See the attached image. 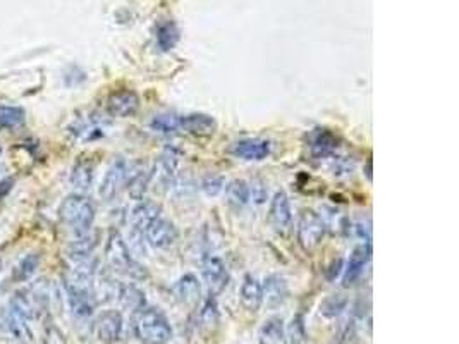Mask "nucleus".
Listing matches in <instances>:
<instances>
[{
  "instance_id": "obj_1",
  "label": "nucleus",
  "mask_w": 459,
  "mask_h": 344,
  "mask_svg": "<svg viewBox=\"0 0 459 344\" xmlns=\"http://www.w3.org/2000/svg\"><path fill=\"white\" fill-rule=\"evenodd\" d=\"M132 332L143 344H167L172 339V327L159 308L145 307L132 318Z\"/></svg>"
},
{
  "instance_id": "obj_2",
  "label": "nucleus",
  "mask_w": 459,
  "mask_h": 344,
  "mask_svg": "<svg viewBox=\"0 0 459 344\" xmlns=\"http://www.w3.org/2000/svg\"><path fill=\"white\" fill-rule=\"evenodd\" d=\"M95 214V205L92 203V200L86 198L83 193L67 195L59 205V218L64 225L73 229L76 234L92 229Z\"/></svg>"
},
{
  "instance_id": "obj_3",
  "label": "nucleus",
  "mask_w": 459,
  "mask_h": 344,
  "mask_svg": "<svg viewBox=\"0 0 459 344\" xmlns=\"http://www.w3.org/2000/svg\"><path fill=\"white\" fill-rule=\"evenodd\" d=\"M105 257L110 268L116 270L117 274L125 275V277L129 279H138V281L146 277L145 267H141V265L131 257L128 243L124 241V238L121 236L119 231H110L105 245Z\"/></svg>"
},
{
  "instance_id": "obj_4",
  "label": "nucleus",
  "mask_w": 459,
  "mask_h": 344,
  "mask_svg": "<svg viewBox=\"0 0 459 344\" xmlns=\"http://www.w3.org/2000/svg\"><path fill=\"white\" fill-rule=\"evenodd\" d=\"M297 243L304 252H311L322 243L325 234V222L313 210H303L297 221Z\"/></svg>"
},
{
  "instance_id": "obj_5",
  "label": "nucleus",
  "mask_w": 459,
  "mask_h": 344,
  "mask_svg": "<svg viewBox=\"0 0 459 344\" xmlns=\"http://www.w3.org/2000/svg\"><path fill=\"white\" fill-rule=\"evenodd\" d=\"M128 174H129V166L124 159H116L110 167L107 169L105 175H103L102 182H100L98 188V195L100 198L105 200V202H110V200L116 198L119 195L121 189L125 186V181H128Z\"/></svg>"
},
{
  "instance_id": "obj_6",
  "label": "nucleus",
  "mask_w": 459,
  "mask_h": 344,
  "mask_svg": "<svg viewBox=\"0 0 459 344\" xmlns=\"http://www.w3.org/2000/svg\"><path fill=\"white\" fill-rule=\"evenodd\" d=\"M202 274L203 281H205L207 288H209L210 296H218L229 284V272L225 268L224 261L218 257L209 255L203 258L202 264Z\"/></svg>"
},
{
  "instance_id": "obj_7",
  "label": "nucleus",
  "mask_w": 459,
  "mask_h": 344,
  "mask_svg": "<svg viewBox=\"0 0 459 344\" xmlns=\"http://www.w3.org/2000/svg\"><path fill=\"white\" fill-rule=\"evenodd\" d=\"M268 221L277 234L289 236L293 229V214L289 198L284 191H277L270 202V212H268Z\"/></svg>"
},
{
  "instance_id": "obj_8",
  "label": "nucleus",
  "mask_w": 459,
  "mask_h": 344,
  "mask_svg": "<svg viewBox=\"0 0 459 344\" xmlns=\"http://www.w3.org/2000/svg\"><path fill=\"white\" fill-rule=\"evenodd\" d=\"M145 238L153 248L166 250L177 241V229L171 221L159 217L146 227Z\"/></svg>"
},
{
  "instance_id": "obj_9",
  "label": "nucleus",
  "mask_w": 459,
  "mask_h": 344,
  "mask_svg": "<svg viewBox=\"0 0 459 344\" xmlns=\"http://www.w3.org/2000/svg\"><path fill=\"white\" fill-rule=\"evenodd\" d=\"M372 258V243L365 241L363 245L356 246L353 250V253L349 255L346 267H344V275H343V286L344 288H349L353 286L358 279L363 274L365 267L368 265Z\"/></svg>"
},
{
  "instance_id": "obj_10",
  "label": "nucleus",
  "mask_w": 459,
  "mask_h": 344,
  "mask_svg": "<svg viewBox=\"0 0 459 344\" xmlns=\"http://www.w3.org/2000/svg\"><path fill=\"white\" fill-rule=\"evenodd\" d=\"M123 315L116 310H105L96 318V336L102 343L114 344L123 334Z\"/></svg>"
},
{
  "instance_id": "obj_11",
  "label": "nucleus",
  "mask_w": 459,
  "mask_h": 344,
  "mask_svg": "<svg viewBox=\"0 0 459 344\" xmlns=\"http://www.w3.org/2000/svg\"><path fill=\"white\" fill-rule=\"evenodd\" d=\"M107 109L114 117H131L139 109V96L132 89H119L114 92L107 100Z\"/></svg>"
},
{
  "instance_id": "obj_12",
  "label": "nucleus",
  "mask_w": 459,
  "mask_h": 344,
  "mask_svg": "<svg viewBox=\"0 0 459 344\" xmlns=\"http://www.w3.org/2000/svg\"><path fill=\"white\" fill-rule=\"evenodd\" d=\"M229 152L234 157H238V159L258 162V160H263L270 155V141L260 138H246L241 139V141L232 143Z\"/></svg>"
},
{
  "instance_id": "obj_13",
  "label": "nucleus",
  "mask_w": 459,
  "mask_h": 344,
  "mask_svg": "<svg viewBox=\"0 0 459 344\" xmlns=\"http://www.w3.org/2000/svg\"><path fill=\"white\" fill-rule=\"evenodd\" d=\"M261 293H263V301L268 308L275 310L281 304H284L288 298V282L282 275L270 274L265 277L263 284H261Z\"/></svg>"
},
{
  "instance_id": "obj_14",
  "label": "nucleus",
  "mask_w": 459,
  "mask_h": 344,
  "mask_svg": "<svg viewBox=\"0 0 459 344\" xmlns=\"http://www.w3.org/2000/svg\"><path fill=\"white\" fill-rule=\"evenodd\" d=\"M159 217H160V205H157L155 202H150V200H141V202L136 203L135 209L131 210L132 232L145 234L146 227Z\"/></svg>"
},
{
  "instance_id": "obj_15",
  "label": "nucleus",
  "mask_w": 459,
  "mask_h": 344,
  "mask_svg": "<svg viewBox=\"0 0 459 344\" xmlns=\"http://www.w3.org/2000/svg\"><path fill=\"white\" fill-rule=\"evenodd\" d=\"M308 146L311 155L317 159H327L337 150V138L327 129H313L308 136Z\"/></svg>"
},
{
  "instance_id": "obj_16",
  "label": "nucleus",
  "mask_w": 459,
  "mask_h": 344,
  "mask_svg": "<svg viewBox=\"0 0 459 344\" xmlns=\"http://www.w3.org/2000/svg\"><path fill=\"white\" fill-rule=\"evenodd\" d=\"M181 129L198 138H209L217 131V123L209 114H189L181 117Z\"/></svg>"
},
{
  "instance_id": "obj_17",
  "label": "nucleus",
  "mask_w": 459,
  "mask_h": 344,
  "mask_svg": "<svg viewBox=\"0 0 459 344\" xmlns=\"http://www.w3.org/2000/svg\"><path fill=\"white\" fill-rule=\"evenodd\" d=\"M152 182V171L146 169L145 166H138L135 169L129 167L128 181H125V188H128L129 196L136 202H141L145 200L146 191H148V186Z\"/></svg>"
},
{
  "instance_id": "obj_18",
  "label": "nucleus",
  "mask_w": 459,
  "mask_h": 344,
  "mask_svg": "<svg viewBox=\"0 0 459 344\" xmlns=\"http://www.w3.org/2000/svg\"><path fill=\"white\" fill-rule=\"evenodd\" d=\"M241 304L248 311H258V308L263 303V293H261V282L254 275H245L239 291Z\"/></svg>"
},
{
  "instance_id": "obj_19",
  "label": "nucleus",
  "mask_w": 459,
  "mask_h": 344,
  "mask_svg": "<svg viewBox=\"0 0 459 344\" xmlns=\"http://www.w3.org/2000/svg\"><path fill=\"white\" fill-rule=\"evenodd\" d=\"M175 298L184 304H195L202 295V286L195 274H184L172 288Z\"/></svg>"
},
{
  "instance_id": "obj_20",
  "label": "nucleus",
  "mask_w": 459,
  "mask_h": 344,
  "mask_svg": "<svg viewBox=\"0 0 459 344\" xmlns=\"http://www.w3.org/2000/svg\"><path fill=\"white\" fill-rule=\"evenodd\" d=\"M286 341H288V334H286L284 322L281 317L267 318L258 331L260 344H286Z\"/></svg>"
},
{
  "instance_id": "obj_21",
  "label": "nucleus",
  "mask_w": 459,
  "mask_h": 344,
  "mask_svg": "<svg viewBox=\"0 0 459 344\" xmlns=\"http://www.w3.org/2000/svg\"><path fill=\"white\" fill-rule=\"evenodd\" d=\"M95 246H96V236L92 234L89 231L81 232V234H78V238L74 239V241H71L69 246H67V257H69L73 261L89 258L92 257L93 250H95Z\"/></svg>"
},
{
  "instance_id": "obj_22",
  "label": "nucleus",
  "mask_w": 459,
  "mask_h": 344,
  "mask_svg": "<svg viewBox=\"0 0 459 344\" xmlns=\"http://www.w3.org/2000/svg\"><path fill=\"white\" fill-rule=\"evenodd\" d=\"M117 296H119L121 304L125 310H131L135 313L146 307L145 293L136 288L135 284H121L119 289H117Z\"/></svg>"
},
{
  "instance_id": "obj_23",
  "label": "nucleus",
  "mask_w": 459,
  "mask_h": 344,
  "mask_svg": "<svg viewBox=\"0 0 459 344\" xmlns=\"http://www.w3.org/2000/svg\"><path fill=\"white\" fill-rule=\"evenodd\" d=\"M71 184L78 191H88L93 184V164L80 160L71 172Z\"/></svg>"
},
{
  "instance_id": "obj_24",
  "label": "nucleus",
  "mask_w": 459,
  "mask_h": 344,
  "mask_svg": "<svg viewBox=\"0 0 459 344\" xmlns=\"http://www.w3.org/2000/svg\"><path fill=\"white\" fill-rule=\"evenodd\" d=\"M38 265H40V255L37 253H30V255H24L17 261L16 267L12 268V281L14 282H26L33 277V274L37 272Z\"/></svg>"
},
{
  "instance_id": "obj_25",
  "label": "nucleus",
  "mask_w": 459,
  "mask_h": 344,
  "mask_svg": "<svg viewBox=\"0 0 459 344\" xmlns=\"http://www.w3.org/2000/svg\"><path fill=\"white\" fill-rule=\"evenodd\" d=\"M225 196L234 207H245L250 202V186L243 179H234L225 186Z\"/></svg>"
},
{
  "instance_id": "obj_26",
  "label": "nucleus",
  "mask_w": 459,
  "mask_h": 344,
  "mask_svg": "<svg viewBox=\"0 0 459 344\" xmlns=\"http://www.w3.org/2000/svg\"><path fill=\"white\" fill-rule=\"evenodd\" d=\"M179 40V30L175 26V23L172 21H167V23H162L159 28H157V45L162 52H168L175 46V43Z\"/></svg>"
},
{
  "instance_id": "obj_27",
  "label": "nucleus",
  "mask_w": 459,
  "mask_h": 344,
  "mask_svg": "<svg viewBox=\"0 0 459 344\" xmlns=\"http://www.w3.org/2000/svg\"><path fill=\"white\" fill-rule=\"evenodd\" d=\"M26 114L21 107L0 105V129H16L23 126Z\"/></svg>"
},
{
  "instance_id": "obj_28",
  "label": "nucleus",
  "mask_w": 459,
  "mask_h": 344,
  "mask_svg": "<svg viewBox=\"0 0 459 344\" xmlns=\"http://www.w3.org/2000/svg\"><path fill=\"white\" fill-rule=\"evenodd\" d=\"M198 324L205 331H211L218 324V308L217 303H215V296H209V300L203 303L198 313Z\"/></svg>"
},
{
  "instance_id": "obj_29",
  "label": "nucleus",
  "mask_w": 459,
  "mask_h": 344,
  "mask_svg": "<svg viewBox=\"0 0 459 344\" xmlns=\"http://www.w3.org/2000/svg\"><path fill=\"white\" fill-rule=\"evenodd\" d=\"M150 128L155 132L168 135V132H174L181 129V117L175 116V114H159V116H155L152 119Z\"/></svg>"
},
{
  "instance_id": "obj_30",
  "label": "nucleus",
  "mask_w": 459,
  "mask_h": 344,
  "mask_svg": "<svg viewBox=\"0 0 459 344\" xmlns=\"http://www.w3.org/2000/svg\"><path fill=\"white\" fill-rule=\"evenodd\" d=\"M346 304H347V300L344 298V296L332 295L322 301L320 311H322V315H325V317H336V315H339L340 311L346 308Z\"/></svg>"
},
{
  "instance_id": "obj_31",
  "label": "nucleus",
  "mask_w": 459,
  "mask_h": 344,
  "mask_svg": "<svg viewBox=\"0 0 459 344\" xmlns=\"http://www.w3.org/2000/svg\"><path fill=\"white\" fill-rule=\"evenodd\" d=\"M289 339H291V344H303L306 341V331H304V322L301 315H296L291 320V325H289Z\"/></svg>"
},
{
  "instance_id": "obj_32",
  "label": "nucleus",
  "mask_w": 459,
  "mask_h": 344,
  "mask_svg": "<svg viewBox=\"0 0 459 344\" xmlns=\"http://www.w3.org/2000/svg\"><path fill=\"white\" fill-rule=\"evenodd\" d=\"M43 344H67L66 334L55 324H46L43 329Z\"/></svg>"
},
{
  "instance_id": "obj_33",
  "label": "nucleus",
  "mask_w": 459,
  "mask_h": 344,
  "mask_svg": "<svg viewBox=\"0 0 459 344\" xmlns=\"http://www.w3.org/2000/svg\"><path fill=\"white\" fill-rule=\"evenodd\" d=\"M202 189L207 196H217L224 189V179L220 175H207L202 182Z\"/></svg>"
},
{
  "instance_id": "obj_34",
  "label": "nucleus",
  "mask_w": 459,
  "mask_h": 344,
  "mask_svg": "<svg viewBox=\"0 0 459 344\" xmlns=\"http://www.w3.org/2000/svg\"><path fill=\"white\" fill-rule=\"evenodd\" d=\"M251 196H253L254 202L261 203L267 198V189H265V186L260 184V182H253V184L250 186V198Z\"/></svg>"
},
{
  "instance_id": "obj_35",
  "label": "nucleus",
  "mask_w": 459,
  "mask_h": 344,
  "mask_svg": "<svg viewBox=\"0 0 459 344\" xmlns=\"http://www.w3.org/2000/svg\"><path fill=\"white\" fill-rule=\"evenodd\" d=\"M12 188H14L12 178H7V179H2V181H0V202H2V200L6 198L10 191H12Z\"/></svg>"
},
{
  "instance_id": "obj_36",
  "label": "nucleus",
  "mask_w": 459,
  "mask_h": 344,
  "mask_svg": "<svg viewBox=\"0 0 459 344\" xmlns=\"http://www.w3.org/2000/svg\"><path fill=\"white\" fill-rule=\"evenodd\" d=\"M340 268H343V260H340V258H337V260L332 261L331 267L327 268V279H329V281H334L337 275H339Z\"/></svg>"
},
{
  "instance_id": "obj_37",
  "label": "nucleus",
  "mask_w": 459,
  "mask_h": 344,
  "mask_svg": "<svg viewBox=\"0 0 459 344\" xmlns=\"http://www.w3.org/2000/svg\"><path fill=\"white\" fill-rule=\"evenodd\" d=\"M367 178L372 179V162L368 160V166H367Z\"/></svg>"
},
{
  "instance_id": "obj_38",
  "label": "nucleus",
  "mask_w": 459,
  "mask_h": 344,
  "mask_svg": "<svg viewBox=\"0 0 459 344\" xmlns=\"http://www.w3.org/2000/svg\"><path fill=\"white\" fill-rule=\"evenodd\" d=\"M0 270H2V261H0Z\"/></svg>"
},
{
  "instance_id": "obj_39",
  "label": "nucleus",
  "mask_w": 459,
  "mask_h": 344,
  "mask_svg": "<svg viewBox=\"0 0 459 344\" xmlns=\"http://www.w3.org/2000/svg\"><path fill=\"white\" fill-rule=\"evenodd\" d=\"M0 153H2V146H0Z\"/></svg>"
}]
</instances>
